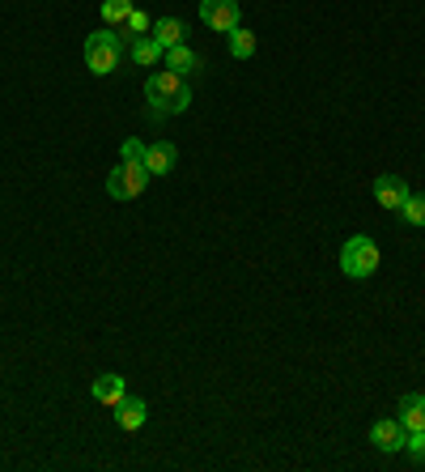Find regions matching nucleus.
<instances>
[{
	"label": "nucleus",
	"instance_id": "1",
	"mask_svg": "<svg viewBox=\"0 0 425 472\" xmlns=\"http://www.w3.org/2000/svg\"><path fill=\"white\" fill-rule=\"evenodd\" d=\"M145 102H149L154 116H179V111L192 107V90L179 73H154L145 81Z\"/></svg>",
	"mask_w": 425,
	"mask_h": 472
},
{
	"label": "nucleus",
	"instance_id": "2",
	"mask_svg": "<svg viewBox=\"0 0 425 472\" xmlns=\"http://www.w3.org/2000/svg\"><path fill=\"white\" fill-rule=\"evenodd\" d=\"M379 243L366 235H353L345 243V252H341V273L353 276V281H366L370 273H379Z\"/></svg>",
	"mask_w": 425,
	"mask_h": 472
},
{
	"label": "nucleus",
	"instance_id": "3",
	"mask_svg": "<svg viewBox=\"0 0 425 472\" xmlns=\"http://www.w3.org/2000/svg\"><path fill=\"white\" fill-rule=\"evenodd\" d=\"M119 43H124V35H116V26H107V30L90 35V39H85V68L98 73V77L116 73L119 68Z\"/></svg>",
	"mask_w": 425,
	"mask_h": 472
},
{
	"label": "nucleus",
	"instance_id": "4",
	"mask_svg": "<svg viewBox=\"0 0 425 472\" xmlns=\"http://www.w3.org/2000/svg\"><path fill=\"white\" fill-rule=\"evenodd\" d=\"M149 179L154 175H149L145 162H124V157H119V166L107 175V192H111V200H136L145 192Z\"/></svg>",
	"mask_w": 425,
	"mask_h": 472
},
{
	"label": "nucleus",
	"instance_id": "5",
	"mask_svg": "<svg viewBox=\"0 0 425 472\" xmlns=\"http://www.w3.org/2000/svg\"><path fill=\"white\" fill-rule=\"evenodd\" d=\"M200 21L217 35H230L238 26V0H200Z\"/></svg>",
	"mask_w": 425,
	"mask_h": 472
},
{
	"label": "nucleus",
	"instance_id": "6",
	"mask_svg": "<svg viewBox=\"0 0 425 472\" xmlns=\"http://www.w3.org/2000/svg\"><path fill=\"white\" fill-rule=\"evenodd\" d=\"M405 438H408V430L400 426V417H383V421H374V426H370V443H374L383 455L405 452Z\"/></svg>",
	"mask_w": 425,
	"mask_h": 472
},
{
	"label": "nucleus",
	"instance_id": "7",
	"mask_svg": "<svg viewBox=\"0 0 425 472\" xmlns=\"http://www.w3.org/2000/svg\"><path fill=\"white\" fill-rule=\"evenodd\" d=\"M374 200L383 204V209H391V213H400V204L408 200V183L400 175H383L374 179Z\"/></svg>",
	"mask_w": 425,
	"mask_h": 472
},
{
	"label": "nucleus",
	"instance_id": "8",
	"mask_svg": "<svg viewBox=\"0 0 425 472\" xmlns=\"http://www.w3.org/2000/svg\"><path fill=\"white\" fill-rule=\"evenodd\" d=\"M174 162H179V149H174L171 140H154V145L145 149V166H149V175H171Z\"/></svg>",
	"mask_w": 425,
	"mask_h": 472
},
{
	"label": "nucleus",
	"instance_id": "9",
	"mask_svg": "<svg viewBox=\"0 0 425 472\" xmlns=\"http://www.w3.org/2000/svg\"><path fill=\"white\" fill-rule=\"evenodd\" d=\"M116 421H119V430H140L145 426V417H149V409H145V400H132V396H124L116 409Z\"/></svg>",
	"mask_w": 425,
	"mask_h": 472
},
{
	"label": "nucleus",
	"instance_id": "10",
	"mask_svg": "<svg viewBox=\"0 0 425 472\" xmlns=\"http://www.w3.org/2000/svg\"><path fill=\"white\" fill-rule=\"evenodd\" d=\"M124 396H128V388H124V374H98V379H94V400H98V404L116 409Z\"/></svg>",
	"mask_w": 425,
	"mask_h": 472
},
{
	"label": "nucleus",
	"instance_id": "11",
	"mask_svg": "<svg viewBox=\"0 0 425 472\" xmlns=\"http://www.w3.org/2000/svg\"><path fill=\"white\" fill-rule=\"evenodd\" d=\"M166 68H171V73H179V77H188V73H196V68H200V56H196L192 47H188V43H174V47H166Z\"/></svg>",
	"mask_w": 425,
	"mask_h": 472
},
{
	"label": "nucleus",
	"instance_id": "12",
	"mask_svg": "<svg viewBox=\"0 0 425 472\" xmlns=\"http://www.w3.org/2000/svg\"><path fill=\"white\" fill-rule=\"evenodd\" d=\"M149 39H154L157 47L166 52V47H174V43L188 39V26H183L179 18H157V21H154V35H149Z\"/></svg>",
	"mask_w": 425,
	"mask_h": 472
},
{
	"label": "nucleus",
	"instance_id": "13",
	"mask_svg": "<svg viewBox=\"0 0 425 472\" xmlns=\"http://www.w3.org/2000/svg\"><path fill=\"white\" fill-rule=\"evenodd\" d=\"M400 426L405 430H425V396H405L400 400Z\"/></svg>",
	"mask_w": 425,
	"mask_h": 472
},
{
	"label": "nucleus",
	"instance_id": "14",
	"mask_svg": "<svg viewBox=\"0 0 425 472\" xmlns=\"http://www.w3.org/2000/svg\"><path fill=\"white\" fill-rule=\"evenodd\" d=\"M230 56L234 60H252L255 56V35L247 26H234L230 30Z\"/></svg>",
	"mask_w": 425,
	"mask_h": 472
},
{
	"label": "nucleus",
	"instance_id": "15",
	"mask_svg": "<svg viewBox=\"0 0 425 472\" xmlns=\"http://www.w3.org/2000/svg\"><path fill=\"white\" fill-rule=\"evenodd\" d=\"M166 56L162 47H157L154 39H132V60L140 64V68H149V64H157V60Z\"/></svg>",
	"mask_w": 425,
	"mask_h": 472
},
{
	"label": "nucleus",
	"instance_id": "16",
	"mask_svg": "<svg viewBox=\"0 0 425 472\" xmlns=\"http://www.w3.org/2000/svg\"><path fill=\"white\" fill-rule=\"evenodd\" d=\"M400 217H405L408 226H425V192H417V196L408 192V200L400 204Z\"/></svg>",
	"mask_w": 425,
	"mask_h": 472
},
{
	"label": "nucleus",
	"instance_id": "17",
	"mask_svg": "<svg viewBox=\"0 0 425 472\" xmlns=\"http://www.w3.org/2000/svg\"><path fill=\"white\" fill-rule=\"evenodd\" d=\"M132 9H136L132 0H102V18H107V26L128 21V13H132Z\"/></svg>",
	"mask_w": 425,
	"mask_h": 472
},
{
	"label": "nucleus",
	"instance_id": "18",
	"mask_svg": "<svg viewBox=\"0 0 425 472\" xmlns=\"http://www.w3.org/2000/svg\"><path fill=\"white\" fill-rule=\"evenodd\" d=\"M124 26H128V39H145V30H154V21L145 18V13H140V9H132V13H128V21H124Z\"/></svg>",
	"mask_w": 425,
	"mask_h": 472
},
{
	"label": "nucleus",
	"instance_id": "19",
	"mask_svg": "<svg viewBox=\"0 0 425 472\" xmlns=\"http://www.w3.org/2000/svg\"><path fill=\"white\" fill-rule=\"evenodd\" d=\"M405 452L417 460V464H425V430H408L405 438Z\"/></svg>",
	"mask_w": 425,
	"mask_h": 472
},
{
	"label": "nucleus",
	"instance_id": "20",
	"mask_svg": "<svg viewBox=\"0 0 425 472\" xmlns=\"http://www.w3.org/2000/svg\"><path fill=\"white\" fill-rule=\"evenodd\" d=\"M119 157H124V162H145V145H140V140H124Z\"/></svg>",
	"mask_w": 425,
	"mask_h": 472
}]
</instances>
